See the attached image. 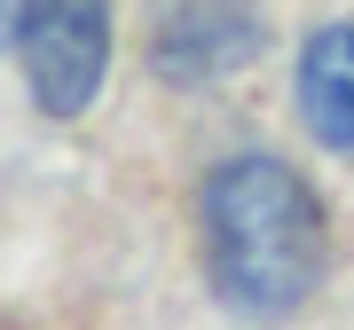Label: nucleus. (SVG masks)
I'll return each instance as SVG.
<instances>
[{"label":"nucleus","instance_id":"f257e3e1","mask_svg":"<svg viewBox=\"0 0 354 330\" xmlns=\"http://www.w3.org/2000/svg\"><path fill=\"white\" fill-rule=\"evenodd\" d=\"M205 283L236 315H299L330 275V220L323 197L299 181V165L244 150L205 173Z\"/></svg>","mask_w":354,"mask_h":330},{"label":"nucleus","instance_id":"f03ea898","mask_svg":"<svg viewBox=\"0 0 354 330\" xmlns=\"http://www.w3.org/2000/svg\"><path fill=\"white\" fill-rule=\"evenodd\" d=\"M16 55H24L39 110L79 118L102 95V71H111V0H32Z\"/></svg>","mask_w":354,"mask_h":330},{"label":"nucleus","instance_id":"7ed1b4c3","mask_svg":"<svg viewBox=\"0 0 354 330\" xmlns=\"http://www.w3.org/2000/svg\"><path fill=\"white\" fill-rule=\"evenodd\" d=\"M268 16L260 0H150V64L174 87L228 79L260 55Z\"/></svg>","mask_w":354,"mask_h":330},{"label":"nucleus","instance_id":"20e7f679","mask_svg":"<svg viewBox=\"0 0 354 330\" xmlns=\"http://www.w3.org/2000/svg\"><path fill=\"white\" fill-rule=\"evenodd\" d=\"M299 118H307V134L323 142V150H339L354 157V16H339V24H323V32H307V48H299Z\"/></svg>","mask_w":354,"mask_h":330},{"label":"nucleus","instance_id":"39448f33","mask_svg":"<svg viewBox=\"0 0 354 330\" xmlns=\"http://www.w3.org/2000/svg\"><path fill=\"white\" fill-rule=\"evenodd\" d=\"M24 16H32V0H0V55L16 48V32H24Z\"/></svg>","mask_w":354,"mask_h":330}]
</instances>
